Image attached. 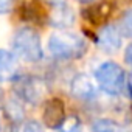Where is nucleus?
Instances as JSON below:
<instances>
[{"label":"nucleus","instance_id":"nucleus-1","mask_svg":"<svg viewBox=\"0 0 132 132\" xmlns=\"http://www.w3.org/2000/svg\"><path fill=\"white\" fill-rule=\"evenodd\" d=\"M48 51L59 59H78L86 54L87 42L79 34L70 31H54L47 42Z\"/></svg>","mask_w":132,"mask_h":132},{"label":"nucleus","instance_id":"nucleus-2","mask_svg":"<svg viewBox=\"0 0 132 132\" xmlns=\"http://www.w3.org/2000/svg\"><path fill=\"white\" fill-rule=\"evenodd\" d=\"M13 53L17 59H23L27 62H39L44 56L39 33L30 27L17 30L13 36Z\"/></svg>","mask_w":132,"mask_h":132},{"label":"nucleus","instance_id":"nucleus-3","mask_svg":"<svg viewBox=\"0 0 132 132\" xmlns=\"http://www.w3.org/2000/svg\"><path fill=\"white\" fill-rule=\"evenodd\" d=\"M96 84L109 95H118L124 87V72L115 62H104L95 72Z\"/></svg>","mask_w":132,"mask_h":132},{"label":"nucleus","instance_id":"nucleus-4","mask_svg":"<svg viewBox=\"0 0 132 132\" xmlns=\"http://www.w3.org/2000/svg\"><path fill=\"white\" fill-rule=\"evenodd\" d=\"M14 92L19 100L28 104H36L42 100L45 93V86L42 79L36 76H22L14 82Z\"/></svg>","mask_w":132,"mask_h":132},{"label":"nucleus","instance_id":"nucleus-5","mask_svg":"<svg viewBox=\"0 0 132 132\" xmlns=\"http://www.w3.org/2000/svg\"><path fill=\"white\" fill-rule=\"evenodd\" d=\"M70 92L75 98L78 100H82V101H90L96 96V90H95V86L93 82L90 81V78L84 73L81 75H76L73 79H72V84H70Z\"/></svg>","mask_w":132,"mask_h":132},{"label":"nucleus","instance_id":"nucleus-6","mask_svg":"<svg viewBox=\"0 0 132 132\" xmlns=\"http://www.w3.org/2000/svg\"><path fill=\"white\" fill-rule=\"evenodd\" d=\"M19 59L6 48H0V82L13 81L17 75Z\"/></svg>","mask_w":132,"mask_h":132},{"label":"nucleus","instance_id":"nucleus-7","mask_svg":"<svg viewBox=\"0 0 132 132\" xmlns=\"http://www.w3.org/2000/svg\"><path fill=\"white\" fill-rule=\"evenodd\" d=\"M98 47L107 53H115L121 47V33L115 27H106L98 34Z\"/></svg>","mask_w":132,"mask_h":132},{"label":"nucleus","instance_id":"nucleus-8","mask_svg":"<svg viewBox=\"0 0 132 132\" xmlns=\"http://www.w3.org/2000/svg\"><path fill=\"white\" fill-rule=\"evenodd\" d=\"M50 22L56 28H69L75 22V13H73V10L70 6H67L65 3L56 5V8L51 13Z\"/></svg>","mask_w":132,"mask_h":132},{"label":"nucleus","instance_id":"nucleus-9","mask_svg":"<svg viewBox=\"0 0 132 132\" xmlns=\"http://www.w3.org/2000/svg\"><path fill=\"white\" fill-rule=\"evenodd\" d=\"M64 104L59 100H51L45 110V121L51 127H59L64 123Z\"/></svg>","mask_w":132,"mask_h":132},{"label":"nucleus","instance_id":"nucleus-10","mask_svg":"<svg viewBox=\"0 0 132 132\" xmlns=\"http://www.w3.org/2000/svg\"><path fill=\"white\" fill-rule=\"evenodd\" d=\"M110 13H112V6H110L107 2H104V3H100V5L92 6V10H90V17H92L93 22L100 23V22H104V20L110 16Z\"/></svg>","mask_w":132,"mask_h":132},{"label":"nucleus","instance_id":"nucleus-11","mask_svg":"<svg viewBox=\"0 0 132 132\" xmlns=\"http://www.w3.org/2000/svg\"><path fill=\"white\" fill-rule=\"evenodd\" d=\"M92 132H120V126L112 120H98L93 123Z\"/></svg>","mask_w":132,"mask_h":132},{"label":"nucleus","instance_id":"nucleus-12","mask_svg":"<svg viewBox=\"0 0 132 132\" xmlns=\"http://www.w3.org/2000/svg\"><path fill=\"white\" fill-rule=\"evenodd\" d=\"M57 132H82V126L76 117H70L64 120V123L57 127Z\"/></svg>","mask_w":132,"mask_h":132},{"label":"nucleus","instance_id":"nucleus-13","mask_svg":"<svg viewBox=\"0 0 132 132\" xmlns=\"http://www.w3.org/2000/svg\"><path fill=\"white\" fill-rule=\"evenodd\" d=\"M120 30L121 34H124L126 37H132V10H127L120 22Z\"/></svg>","mask_w":132,"mask_h":132},{"label":"nucleus","instance_id":"nucleus-14","mask_svg":"<svg viewBox=\"0 0 132 132\" xmlns=\"http://www.w3.org/2000/svg\"><path fill=\"white\" fill-rule=\"evenodd\" d=\"M22 132H47V130L42 127L40 123H37V121L33 120V121H27V123H25Z\"/></svg>","mask_w":132,"mask_h":132},{"label":"nucleus","instance_id":"nucleus-15","mask_svg":"<svg viewBox=\"0 0 132 132\" xmlns=\"http://www.w3.org/2000/svg\"><path fill=\"white\" fill-rule=\"evenodd\" d=\"M14 0H0V16H3L13 10Z\"/></svg>","mask_w":132,"mask_h":132},{"label":"nucleus","instance_id":"nucleus-16","mask_svg":"<svg viewBox=\"0 0 132 132\" xmlns=\"http://www.w3.org/2000/svg\"><path fill=\"white\" fill-rule=\"evenodd\" d=\"M124 62L129 65V67H132V44L126 48L124 51Z\"/></svg>","mask_w":132,"mask_h":132},{"label":"nucleus","instance_id":"nucleus-17","mask_svg":"<svg viewBox=\"0 0 132 132\" xmlns=\"http://www.w3.org/2000/svg\"><path fill=\"white\" fill-rule=\"evenodd\" d=\"M48 2L53 3V5L56 6V5H62V3H65V0H48Z\"/></svg>","mask_w":132,"mask_h":132},{"label":"nucleus","instance_id":"nucleus-18","mask_svg":"<svg viewBox=\"0 0 132 132\" xmlns=\"http://www.w3.org/2000/svg\"><path fill=\"white\" fill-rule=\"evenodd\" d=\"M78 2H81V3H90L92 0H78Z\"/></svg>","mask_w":132,"mask_h":132},{"label":"nucleus","instance_id":"nucleus-19","mask_svg":"<svg viewBox=\"0 0 132 132\" xmlns=\"http://www.w3.org/2000/svg\"><path fill=\"white\" fill-rule=\"evenodd\" d=\"M0 130H2V124H0Z\"/></svg>","mask_w":132,"mask_h":132},{"label":"nucleus","instance_id":"nucleus-20","mask_svg":"<svg viewBox=\"0 0 132 132\" xmlns=\"http://www.w3.org/2000/svg\"><path fill=\"white\" fill-rule=\"evenodd\" d=\"M130 87H132V81H130Z\"/></svg>","mask_w":132,"mask_h":132},{"label":"nucleus","instance_id":"nucleus-21","mask_svg":"<svg viewBox=\"0 0 132 132\" xmlns=\"http://www.w3.org/2000/svg\"><path fill=\"white\" fill-rule=\"evenodd\" d=\"M0 92H2V90H0Z\"/></svg>","mask_w":132,"mask_h":132}]
</instances>
